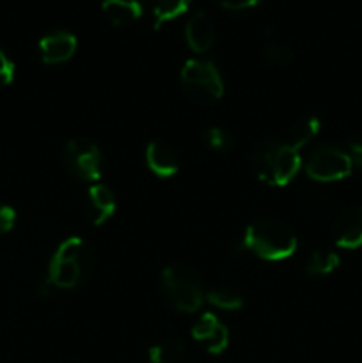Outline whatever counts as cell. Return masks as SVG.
Segmentation results:
<instances>
[{
  "instance_id": "20",
  "label": "cell",
  "mask_w": 362,
  "mask_h": 363,
  "mask_svg": "<svg viewBox=\"0 0 362 363\" xmlns=\"http://www.w3.org/2000/svg\"><path fill=\"white\" fill-rule=\"evenodd\" d=\"M263 55L273 66H290L295 60V52L287 45L279 41L266 43L263 48Z\"/></svg>"
},
{
  "instance_id": "10",
  "label": "cell",
  "mask_w": 362,
  "mask_h": 363,
  "mask_svg": "<svg viewBox=\"0 0 362 363\" xmlns=\"http://www.w3.org/2000/svg\"><path fill=\"white\" fill-rule=\"evenodd\" d=\"M144 158L148 169L160 179H169V177L176 176L180 170V156H177L176 149L165 142H149Z\"/></svg>"
},
{
  "instance_id": "1",
  "label": "cell",
  "mask_w": 362,
  "mask_h": 363,
  "mask_svg": "<svg viewBox=\"0 0 362 363\" xmlns=\"http://www.w3.org/2000/svg\"><path fill=\"white\" fill-rule=\"evenodd\" d=\"M94 254L82 238H66L53 252L46 284L59 289H73L91 277Z\"/></svg>"
},
{
  "instance_id": "13",
  "label": "cell",
  "mask_w": 362,
  "mask_h": 363,
  "mask_svg": "<svg viewBox=\"0 0 362 363\" xmlns=\"http://www.w3.org/2000/svg\"><path fill=\"white\" fill-rule=\"evenodd\" d=\"M117 202L114 191L105 184H91L87 190V213L89 220L94 227H102L116 213Z\"/></svg>"
},
{
  "instance_id": "12",
  "label": "cell",
  "mask_w": 362,
  "mask_h": 363,
  "mask_svg": "<svg viewBox=\"0 0 362 363\" xmlns=\"http://www.w3.org/2000/svg\"><path fill=\"white\" fill-rule=\"evenodd\" d=\"M185 39L192 52L195 53H206L212 48L215 41V27H213V20L204 11L192 14L185 27Z\"/></svg>"
},
{
  "instance_id": "11",
  "label": "cell",
  "mask_w": 362,
  "mask_h": 363,
  "mask_svg": "<svg viewBox=\"0 0 362 363\" xmlns=\"http://www.w3.org/2000/svg\"><path fill=\"white\" fill-rule=\"evenodd\" d=\"M77 52V38L71 32H50L39 39V53L45 64H62Z\"/></svg>"
},
{
  "instance_id": "22",
  "label": "cell",
  "mask_w": 362,
  "mask_h": 363,
  "mask_svg": "<svg viewBox=\"0 0 362 363\" xmlns=\"http://www.w3.org/2000/svg\"><path fill=\"white\" fill-rule=\"evenodd\" d=\"M14 80V64L9 57L0 50V89L7 87Z\"/></svg>"
},
{
  "instance_id": "9",
  "label": "cell",
  "mask_w": 362,
  "mask_h": 363,
  "mask_svg": "<svg viewBox=\"0 0 362 363\" xmlns=\"http://www.w3.org/2000/svg\"><path fill=\"white\" fill-rule=\"evenodd\" d=\"M334 241L339 248L355 250L362 247V206L344 209L332 225Z\"/></svg>"
},
{
  "instance_id": "4",
  "label": "cell",
  "mask_w": 362,
  "mask_h": 363,
  "mask_svg": "<svg viewBox=\"0 0 362 363\" xmlns=\"http://www.w3.org/2000/svg\"><path fill=\"white\" fill-rule=\"evenodd\" d=\"M160 286L170 307L183 314L197 312L206 300L201 279L194 269L187 266L172 264L163 268L160 275Z\"/></svg>"
},
{
  "instance_id": "7",
  "label": "cell",
  "mask_w": 362,
  "mask_h": 363,
  "mask_svg": "<svg viewBox=\"0 0 362 363\" xmlns=\"http://www.w3.org/2000/svg\"><path fill=\"white\" fill-rule=\"evenodd\" d=\"M305 174L318 183H334L348 177L353 170L346 151L336 145H316L304 163Z\"/></svg>"
},
{
  "instance_id": "17",
  "label": "cell",
  "mask_w": 362,
  "mask_h": 363,
  "mask_svg": "<svg viewBox=\"0 0 362 363\" xmlns=\"http://www.w3.org/2000/svg\"><path fill=\"white\" fill-rule=\"evenodd\" d=\"M318 133H319L318 117L314 116L305 117V119H302L300 123H297L293 126L287 144H290L293 149H297V151H300V149L305 147V145H307Z\"/></svg>"
},
{
  "instance_id": "2",
  "label": "cell",
  "mask_w": 362,
  "mask_h": 363,
  "mask_svg": "<svg viewBox=\"0 0 362 363\" xmlns=\"http://www.w3.org/2000/svg\"><path fill=\"white\" fill-rule=\"evenodd\" d=\"M252 170L268 186H286L302 169V158L287 142L266 138L254 147Z\"/></svg>"
},
{
  "instance_id": "8",
  "label": "cell",
  "mask_w": 362,
  "mask_h": 363,
  "mask_svg": "<svg viewBox=\"0 0 362 363\" xmlns=\"http://www.w3.org/2000/svg\"><path fill=\"white\" fill-rule=\"evenodd\" d=\"M190 335L209 354H222L229 346V330L212 312H204L195 321L190 330Z\"/></svg>"
},
{
  "instance_id": "6",
  "label": "cell",
  "mask_w": 362,
  "mask_h": 363,
  "mask_svg": "<svg viewBox=\"0 0 362 363\" xmlns=\"http://www.w3.org/2000/svg\"><path fill=\"white\" fill-rule=\"evenodd\" d=\"M62 167L73 179L96 184L103 177L102 149L89 138H71L62 147Z\"/></svg>"
},
{
  "instance_id": "5",
  "label": "cell",
  "mask_w": 362,
  "mask_h": 363,
  "mask_svg": "<svg viewBox=\"0 0 362 363\" xmlns=\"http://www.w3.org/2000/svg\"><path fill=\"white\" fill-rule=\"evenodd\" d=\"M181 87L197 105H212L224 94V80L209 60L188 59L181 67Z\"/></svg>"
},
{
  "instance_id": "25",
  "label": "cell",
  "mask_w": 362,
  "mask_h": 363,
  "mask_svg": "<svg viewBox=\"0 0 362 363\" xmlns=\"http://www.w3.org/2000/svg\"><path fill=\"white\" fill-rule=\"evenodd\" d=\"M346 155H348V158H350L351 165L362 170V144L361 142H351V144L348 145Z\"/></svg>"
},
{
  "instance_id": "15",
  "label": "cell",
  "mask_w": 362,
  "mask_h": 363,
  "mask_svg": "<svg viewBox=\"0 0 362 363\" xmlns=\"http://www.w3.org/2000/svg\"><path fill=\"white\" fill-rule=\"evenodd\" d=\"M148 4L153 18H155L153 27H155V30H158L163 23L181 16L188 9L192 0H148Z\"/></svg>"
},
{
  "instance_id": "24",
  "label": "cell",
  "mask_w": 362,
  "mask_h": 363,
  "mask_svg": "<svg viewBox=\"0 0 362 363\" xmlns=\"http://www.w3.org/2000/svg\"><path fill=\"white\" fill-rule=\"evenodd\" d=\"M219 4L229 11H241L258 6L259 0H219Z\"/></svg>"
},
{
  "instance_id": "21",
  "label": "cell",
  "mask_w": 362,
  "mask_h": 363,
  "mask_svg": "<svg viewBox=\"0 0 362 363\" xmlns=\"http://www.w3.org/2000/svg\"><path fill=\"white\" fill-rule=\"evenodd\" d=\"M204 142L208 147H212L213 151H219V152H227L233 149L234 145V138L233 135L229 133L227 130L224 128H208L204 131Z\"/></svg>"
},
{
  "instance_id": "19",
  "label": "cell",
  "mask_w": 362,
  "mask_h": 363,
  "mask_svg": "<svg viewBox=\"0 0 362 363\" xmlns=\"http://www.w3.org/2000/svg\"><path fill=\"white\" fill-rule=\"evenodd\" d=\"M206 301L212 307L220 311H240L243 307V300L240 294L233 293L229 289H212L206 293Z\"/></svg>"
},
{
  "instance_id": "18",
  "label": "cell",
  "mask_w": 362,
  "mask_h": 363,
  "mask_svg": "<svg viewBox=\"0 0 362 363\" xmlns=\"http://www.w3.org/2000/svg\"><path fill=\"white\" fill-rule=\"evenodd\" d=\"M183 354V344L174 339H165L149 347L148 358L151 363H176Z\"/></svg>"
},
{
  "instance_id": "16",
  "label": "cell",
  "mask_w": 362,
  "mask_h": 363,
  "mask_svg": "<svg viewBox=\"0 0 362 363\" xmlns=\"http://www.w3.org/2000/svg\"><path fill=\"white\" fill-rule=\"evenodd\" d=\"M339 262L341 259L336 252L316 250L312 252L311 257H309L305 269H307L309 275L312 277H325V275H330L332 272H336Z\"/></svg>"
},
{
  "instance_id": "23",
  "label": "cell",
  "mask_w": 362,
  "mask_h": 363,
  "mask_svg": "<svg viewBox=\"0 0 362 363\" xmlns=\"http://www.w3.org/2000/svg\"><path fill=\"white\" fill-rule=\"evenodd\" d=\"M16 222V213L11 206H0V236L7 234L14 227Z\"/></svg>"
},
{
  "instance_id": "14",
  "label": "cell",
  "mask_w": 362,
  "mask_h": 363,
  "mask_svg": "<svg viewBox=\"0 0 362 363\" xmlns=\"http://www.w3.org/2000/svg\"><path fill=\"white\" fill-rule=\"evenodd\" d=\"M102 11L106 20L116 27H124L142 16V6L138 0H103Z\"/></svg>"
},
{
  "instance_id": "3",
  "label": "cell",
  "mask_w": 362,
  "mask_h": 363,
  "mask_svg": "<svg viewBox=\"0 0 362 363\" xmlns=\"http://www.w3.org/2000/svg\"><path fill=\"white\" fill-rule=\"evenodd\" d=\"M241 245L263 261L279 262L295 254L298 240L293 230L280 220L258 218L247 225Z\"/></svg>"
}]
</instances>
